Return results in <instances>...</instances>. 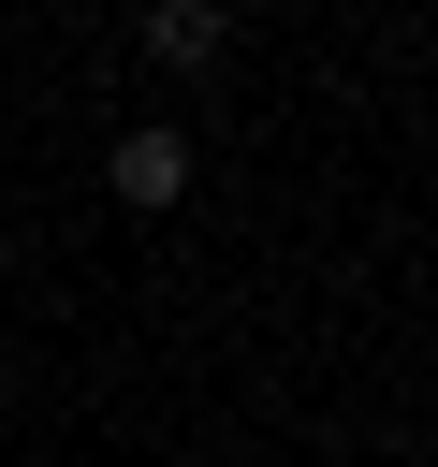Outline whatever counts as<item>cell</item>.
Wrapping results in <instances>:
<instances>
[{
  "label": "cell",
  "mask_w": 438,
  "mask_h": 467,
  "mask_svg": "<svg viewBox=\"0 0 438 467\" xmlns=\"http://www.w3.org/2000/svg\"><path fill=\"white\" fill-rule=\"evenodd\" d=\"M146 44H161V58H219V44H234V15H219V0H161V15H146Z\"/></svg>",
  "instance_id": "2"
},
{
  "label": "cell",
  "mask_w": 438,
  "mask_h": 467,
  "mask_svg": "<svg viewBox=\"0 0 438 467\" xmlns=\"http://www.w3.org/2000/svg\"><path fill=\"white\" fill-rule=\"evenodd\" d=\"M190 190V131H117V204H175Z\"/></svg>",
  "instance_id": "1"
}]
</instances>
